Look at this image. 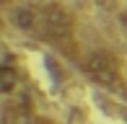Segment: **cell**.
<instances>
[{
  "instance_id": "6da1fadb",
  "label": "cell",
  "mask_w": 127,
  "mask_h": 124,
  "mask_svg": "<svg viewBox=\"0 0 127 124\" xmlns=\"http://www.w3.org/2000/svg\"><path fill=\"white\" fill-rule=\"evenodd\" d=\"M34 34H39L47 44H52L67 57L78 54L75 16L60 3H44L42 8H36V31Z\"/></svg>"
},
{
  "instance_id": "7a4b0ae2",
  "label": "cell",
  "mask_w": 127,
  "mask_h": 124,
  "mask_svg": "<svg viewBox=\"0 0 127 124\" xmlns=\"http://www.w3.org/2000/svg\"><path fill=\"white\" fill-rule=\"evenodd\" d=\"M83 72L101 88L109 91L122 88V62L112 49H94L83 62Z\"/></svg>"
},
{
  "instance_id": "3957f363",
  "label": "cell",
  "mask_w": 127,
  "mask_h": 124,
  "mask_svg": "<svg viewBox=\"0 0 127 124\" xmlns=\"http://www.w3.org/2000/svg\"><path fill=\"white\" fill-rule=\"evenodd\" d=\"M0 124H44V122H42V116L34 111V103L21 96V98L10 101V103L3 109Z\"/></svg>"
},
{
  "instance_id": "277c9868",
  "label": "cell",
  "mask_w": 127,
  "mask_h": 124,
  "mask_svg": "<svg viewBox=\"0 0 127 124\" xmlns=\"http://www.w3.org/2000/svg\"><path fill=\"white\" fill-rule=\"evenodd\" d=\"M10 21H13L18 29L24 31H36V8H31V5H24V8H13V13H10Z\"/></svg>"
},
{
  "instance_id": "5b68a950",
  "label": "cell",
  "mask_w": 127,
  "mask_h": 124,
  "mask_svg": "<svg viewBox=\"0 0 127 124\" xmlns=\"http://www.w3.org/2000/svg\"><path fill=\"white\" fill-rule=\"evenodd\" d=\"M18 70H16L13 65H0V93H10L18 88Z\"/></svg>"
},
{
  "instance_id": "8992f818",
  "label": "cell",
  "mask_w": 127,
  "mask_h": 124,
  "mask_svg": "<svg viewBox=\"0 0 127 124\" xmlns=\"http://www.w3.org/2000/svg\"><path fill=\"white\" fill-rule=\"evenodd\" d=\"M10 3H13V0H0V5H10Z\"/></svg>"
},
{
  "instance_id": "52a82bcc",
  "label": "cell",
  "mask_w": 127,
  "mask_h": 124,
  "mask_svg": "<svg viewBox=\"0 0 127 124\" xmlns=\"http://www.w3.org/2000/svg\"><path fill=\"white\" fill-rule=\"evenodd\" d=\"M0 29H3V16H0Z\"/></svg>"
}]
</instances>
